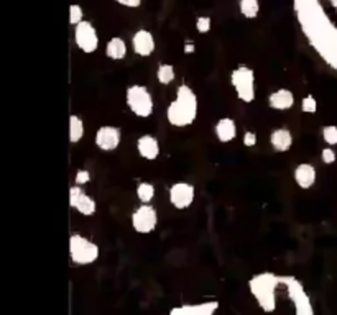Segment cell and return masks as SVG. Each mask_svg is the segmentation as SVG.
Returning <instances> with one entry per match:
<instances>
[{"mask_svg":"<svg viewBox=\"0 0 337 315\" xmlns=\"http://www.w3.org/2000/svg\"><path fill=\"white\" fill-rule=\"evenodd\" d=\"M198 115V97L193 89L183 84L176 89V99L170 104L166 110V118L173 127H188L194 122Z\"/></svg>","mask_w":337,"mask_h":315,"instance_id":"6da1fadb","label":"cell"},{"mask_svg":"<svg viewBox=\"0 0 337 315\" xmlns=\"http://www.w3.org/2000/svg\"><path fill=\"white\" fill-rule=\"evenodd\" d=\"M69 254L74 264L86 266L96 263L99 258V246L86 236L73 235L69 238Z\"/></svg>","mask_w":337,"mask_h":315,"instance_id":"7a4b0ae2","label":"cell"},{"mask_svg":"<svg viewBox=\"0 0 337 315\" xmlns=\"http://www.w3.org/2000/svg\"><path fill=\"white\" fill-rule=\"evenodd\" d=\"M230 82L235 89L237 97L245 104H250L255 100V74L247 66H240L232 71Z\"/></svg>","mask_w":337,"mask_h":315,"instance_id":"3957f363","label":"cell"},{"mask_svg":"<svg viewBox=\"0 0 337 315\" xmlns=\"http://www.w3.org/2000/svg\"><path fill=\"white\" fill-rule=\"evenodd\" d=\"M127 105L137 117L146 118L153 114V99L145 86L135 84L127 89Z\"/></svg>","mask_w":337,"mask_h":315,"instance_id":"277c9868","label":"cell"},{"mask_svg":"<svg viewBox=\"0 0 337 315\" xmlns=\"http://www.w3.org/2000/svg\"><path fill=\"white\" fill-rule=\"evenodd\" d=\"M275 286H276V279L271 274L257 276L250 282L253 295L257 297L260 305L267 312H271L275 308Z\"/></svg>","mask_w":337,"mask_h":315,"instance_id":"5b68a950","label":"cell"},{"mask_svg":"<svg viewBox=\"0 0 337 315\" xmlns=\"http://www.w3.org/2000/svg\"><path fill=\"white\" fill-rule=\"evenodd\" d=\"M74 41L78 48L86 55H91L99 48V35L91 22L82 20L74 27Z\"/></svg>","mask_w":337,"mask_h":315,"instance_id":"8992f818","label":"cell"},{"mask_svg":"<svg viewBox=\"0 0 337 315\" xmlns=\"http://www.w3.org/2000/svg\"><path fill=\"white\" fill-rule=\"evenodd\" d=\"M158 223V213L155 207L150 204H141L137 210L132 213V227L137 233H151L156 228Z\"/></svg>","mask_w":337,"mask_h":315,"instance_id":"52a82bcc","label":"cell"},{"mask_svg":"<svg viewBox=\"0 0 337 315\" xmlns=\"http://www.w3.org/2000/svg\"><path fill=\"white\" fill-rule=\"evenodd\" d=\"M69 205L78 210L81 215H86V217L94 215L97 210L96 200L82 191L81 186H78V184L69 189Z\"/></svg>","mask_w":337,"mask_h":315,"instance_id":"ba28073f","label":"cell"},{"mask_svg":"<svg viewBox=\"0 0 337 315\" xmlns=\"http://www.w3.org/2000/svg\"><path fill=\"white\" fill-rule=\"evenodd\" d=\"M194 186L189 182H176L170 189V202L175 209L185 210L194 202Z\"/></svg>","mask_w":337,"mask_h":315,"instance_id":"9c48e42d","label":"cell"},{"mask_svg":"<svg viewBox=\"0 0 337 315\" xmlns=\"http://www.w3.org/2000/svg\"><path fill=\"white\" fill-rule=\"evenodd\" d=\"M122 141V132L120 128L112 127V125H105L100 127L96 133V145L99 150L102 151H114L119 148Z\"/></svg>","mask_w":337,"mask_h":315,"instance_id":"30bf717a","label":"cell"},{"mask_svg":"<svg viewBox=\"0 0 337 315\" xmlns=\"http://www.w3.org/2000/svg\"><path fill=\"white\" fill-rule=\"evenodd\" d=\"M132 45H133V51L137 53L138 56H143V58L151 56V53L155 51V38H153L151 32L143 28L135 32L132 38Z\"/></svg>","mask_w":337,"mask_h":315,"instance_id":"8fae6325","label":"cell"},{"mask_svg":"<svg viewBox=\"0 0 337 315\" xmlns=\"http://www.w3.org/2000/svg\"><path fill=\"white\" fill-rule=\"evenodd\" d=\"M137 150L141 158L148 159V161H155L159 156V143L155 136L151 135H143L140 136L137 141Z\"/></svg>","mask_w":337,"mask_h":315,"instance_id":"7c38bea8","label":"cell"},{"mask_svg":"<svg viewBox=\"0 0 337 315\" xmlns=\"http://www.w3.org/2000/svg\"><path fill=\"white\" fill-rule=\"evenodd\" d=\"M294 181L301 189H309L316 182V168L309 163H301L294 169Z\"/></svg>","mask_w":337,"mask_h":315,"instance_id":"4fadbf2b","label":"cell"},{"mask_svg":"<svg viewBox=\"0 0 337 315\" xmlns=\"http://www.w3.org/2000/svg\"><path fill=\"white\" fill-rule=\"evenodd\" d=\"M268 104L275 110H288L294 105V94L289 89H278L273 94H270Z\"/></svg>","mask_w":337,"mask_h":315,"instance_id":"5bb4252c","label":"cell"},{"mask_svg":"<svg viewBox=\"0 0 337 315\" xmlns=\"http://www.w3.org/2000/svg\"><path fill=\"white\" fill-rule=\"evenodd\" d=\"M271 148L278 153H285L293 146V135L288 128H276L270 135Z\"/></svg>","mask_w":337,"mask_h":315,"instance_id":"9a60e30c","label":"cell"},{"mask_svg":"<svg viewBox=\"0 0 337 315\" xmlns=\"http://www.w3.org/2000/svg\"><path fill=\"white\" fill-rule=\"evenodd\" d=\"M237 135V127L232 118H221L216 123V136L221 143H229L232 141Z\"/></svg>","mask_w":337,"mask_h":315,"instance_id":"2e32d148","label":"cell"},{"mask_svg":"<svg viewBox=\"0 0 337 315\" xmlns=\"http://www.w3.org/2000/svg\"><path fill=\"white\" fill-rule=\"evenodd\" d=\"M105 55L114 61H120L127 56V45L122 38H112L105 46Z\"/></svg>","mask_w":337,"mask_h":315,"instance_id":"e0dca14e","label":"cell"},{"mask_svg":"<svg viewBox=\"0 0 337 315\" xmlns=\"http://www.w3.org/2000/svg\"><path fill=\"white\" fill-rule=\"evenodd\" d=\"M84 136V123L78 115L69 117V140L71 143H79Z\"/></svg>","mask_w":337,"mask_h":315,"instance_id":"ac0fdd59","label":"cell"},{"mask_svg":"<svg viewBox=\"0 0 337 315\" xmlns=\"http://www.w3.org/2000/svg\"><path fill=\"white\" fill-rule=\"evenodd\" d=\"M239 7H240L242 15H244L245 19H255L260 12L258 0H240Z\"/></svg>","mask_w":337,"mask_h":315,"instance_id":"d6986e66","label":"cell"},{"mask_svg":"<svg viewBox=\"0 0 337 315\" xmlns=\"http://www.w3.org/2000/svg\"><path fill=\"white\" fill-rule=\"evenodd\" d=\"M175 68L171 66V64H161V66L158 68L156 71V77H158V82L163 86H168L171 82L175 81Z\"/></svg>","mask_w":337,"mask_h":315,"instance_id":"ffe728a7","label":"cell"},{"mask_svg":"<svg viewBox=\"0 0 337 315\" xmlns=\"http://www.w3.org/2000/svg\"><path fill=\"white\" fill-rule=\"evenodd\" d=\"M137 195H138L141 204H150V202L153 200V197H155V187H153V184H150V182L138 184Z\"/></svg>","mask_w":337,"mask_h":315,"instance_id":"44dd1931","label":"cell"},{"mask_svg":"<svg viewBox=\"0 0 337 315\" xmlns=\"http://www.w3.org/2000/svg\"><path fill=\"white\" fill-rule=\"evenodd\" d=\"M322 140L327 145H337V127L335 125H327L322 128Z\"/></svg>","mask_w":337,"mask_h":315,"instance_id":"7402d4cb","label":"cell"},{"mask_svg":"<svg viewBox=\"0 0 337 315\" xmlns=\"http://www.w3.org/2000/svg\"><path fill=\"white\" fill-rule=\"evenodd\" d=\"M82 17H84V12H82V7L81 5H76L73 4L69 7V23L71 25H78V23L82 22Z\"/></svg>","mask_w":337,"mask_h":315,"instance_id":"603a6c76","label":"cell"},{"mask_svg":"<svg viewBox=\"0 0 337 315\" xmlns=\"http://www.w3.org/2000/svg\"><path fill=\"white\" fill-rule=\"evenodd\" d=\"M301 110L306 112V114H314L317 110V102L312 96H306L303 100H301Z\"/></svg>","mask_w":337,"mask_h":315,"instance_id":"cb8c5ba5","label":"cell"},{"mask_svg":"<svg viewBox=\"0 0 337 315\" xmlns=\"http://www.w3.org/2000/svg\"><path fill=\"white\" fill-rule=\"evenodd\" d=\"M196 30L199 33H208L211 30V19H209V17H198Z\"/></svg>","mask_w":337,"mask_h":315,"instance_id":"d4e9b609","label":"cell"},{"mask_svg":"<svg viewBox=\"0 0 337 315\" xmlns=\"http://www.w3.org/2000/svg\"><path fill=\"white\" fill-rule=\"evenodd\" d=\"M321 158H322V163L324 164H332L335 161V151L332 150V148H324V150L321 151Z\"/></svg>","mask_w":337,"mask_h":315,"instance_id":"484cf974","label":"cell"},{"mask_svg":"<svg viewBox=\"0 0 337 315\" xmlns=\"http://www.w3.org/2000/svg\"><path fill=\"white\" fill-rule=\"evenodd\" d=\"M89 181H91L89 171H86V169L78 171V174H76V184H78V186H82V184H87Z\"/></svg>","mask_w":337,"mask_h":315,"instance_id":"4316f807","label":"cell"},{"mask_svg":"<svg viewBox=\"0 0 337 315\" xmlns=\"http://www.w3.org/2000/svg\"><path fill=\"white\" fill-rule=\"evenodd\" d=\"M244 145L247 148H253V146H255L257 145V135L253 133V132H247L244 135Z\"/></svg>","mask_w":337,"mask_h":315,"instance_id":"83f0119b","label":"cell"},{"mask_svg":"<svg viewBox=\"0 0 337 315\" xmlns=\"http://www.w3.org/2000/svg\"><path fill=\"white\" fill-rule=\"evenodd\" d=\"M114 2L123 5V7H128V9H137L141 5V0H114Z\"/></svg>","mask_w":337,"mask_h":315,"instance_id":"f1b7e54d","label":"cell"},{"mask_svg":"<svg viewBox=\"0 0 337 315\" xmlns=\"http://www.w3.org/2000/svg\"><path fill=\"white\" fill-rule=\"evenodd\" d=\"M185 51L188 53V55H191V53L194 51V45H193V43H188V45L185 46Z\"/></svg>","mask_w":337,"mask_h":315,"instance_id":"f546056e","label":"cell"}]
</instances>
